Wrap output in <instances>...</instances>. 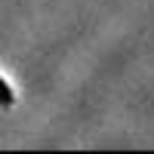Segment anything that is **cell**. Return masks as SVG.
I'll list each match as a JSON object with an SVG mask.
<instances>
[{"instance_id": "1", "label": "cell", "mask_w": 154, "mask_h": 154, "mask_svg": "<svg viewBox=\"0 0 154 154\" xmlns=\"http://www.w3.org/2000/svg\"><path fill=\"white\" fill-rule=\"evenodd\" d=\"M16 105H19V93H16V86L6 80V74L0 71V111H12Z\"/></svg>"}]
</instances>
